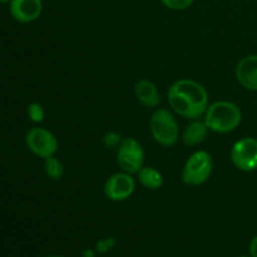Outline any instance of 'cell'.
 I'll return each instance as SVG.
<instances>
[{"label": "cell", "instance_id": "cell-1", "mask_svg": "<svg viewBox=\"0 0 257 257\" xmlns=\"http://www.w3.org/2000/svg\"><path fill=\"white\" fill-rule=\"evenodd\" d=\"M167 100L176 114L192 120L202 117L210 105L205 87L187 78L177 80L168 88Z\"/></svg>", "mask_w": 257, "mask_h": 257}, {"label": "cell", "instance_id": "cell-2", "mask_svg": "<svg viewBox=\"0 0 257 257\" xmlns=\"http://www.w3.org/2000/svg\"><path fill=\"white\" fill-rule=\"evenodd\" d=\"M208 130L215 133H231L242 122V112L236 103L217 100L210 104L203 114Z\"/></svg>", "mask_w": 257, "mask_h": 257}, {"label": "cell", "instance_id": "cell-3", "mask_svg": "<svg viewBox=\"0 0 257 257\" xmlns=\"http://www.w3.org/2000/svg\"><path fill=\"white\" fill-rule=\"evenodd\" d=\"M153 140L162 147H172L180 138V127L175 114L167 108H157L150 119Z\"/></svg>", "mask_w": 257, "mask_h": 257}, {"label": "cell", "instance_id": "cell-4", "mask_svg": "<svg viewBox=\"0 0 257 257\" xmlns=\"http://www.w3.org/2000/svg\"><path fill=\"white\" fill-rule=\"evenodd\" d=\"M213 170V161L207 151L193 152L182 168V182L187 186H201L208 181Z\"/></svg>", "mask_w": 257, "mask_h": 257}, {"label": "cell", "instance_id": "cell-5", "mask_svg": "<svg viewBox=\"0 0 257 257\" xmlns=\"http://www.w3.org/2000/svg\"><path fill=\"white\" fill-rule=\"evenodd\" d=\"M117 162L122 171L137 175L145 163V151L136 138L128 137L122 140L117 150Z\"/></svg>", "mask_w": 257, "mask_h": 257}, {"label": "cell", "instance_id": "cell-6", "mask_svg": "<svg viewBox=\"0 0 257 257\" xmlns=\"http://www.w3.org/2000/svg\"><path fill=\"white\" fill-rule=\"evenodd\" d=\"M231 161L238 171H257V138L243 137L236 141L230 152Z\"/></svg>", "mask_w": 257, "mask_h": 257}, {"label": "cell", "instance_id": "cell-7", "mask_svg": "<svg viewBox=\"0 0 257 257\" xmlns=\"http://www.w3.org/2000/svg\"><path fill=\"white\" fill-rule=\"evenodd\" d=\"M25 143L30 152L44 160L55 156L59 146L54 133L44 127H34L28 131Z\"/></svg>", "mask_w": 257, "mask_h": 257}, {"label": "cell", "instance_id": "cell-8", "mask_svg": "<svg viewBox=\"0 0 257 257\" xmlns=\"http://www.w3.org/2000/svg\"><path fill=\"white\" fill-rule=\"evenodd\" d=\"M136 190V180L131 173L117 172L107 178L103 187L104 196L113 202H123L133 195Z\"/></svg>", "mask_w": 257, "mask_h": 257}, {"label": "cell", "instance_id": "cell-9", "mask_svg": "<svg viewBox=\"0 0 257 257\" xmlns=\"http://www.w3.org/2000/svg\"><path fill=\"white\" fill-rule=\"evenodd\" d=\"M9 12L13 19L27 24L39 19L43 13L42 0H12L9 3Z\"/></svg>", "mask_w": 257, "mask_h": 257}, {"label": "cell", "instance_id": "cell-10", "mask_svg": "<svg viewBox=\"0 0 257 257\" xmlns=\"http://www.w3.org/2000/svg\"><path fill=\"white\" fill-rule=\"evenodd\" d=\"M235 75L245 89L257 92V54L243 57L236 65Z\"/></svg>", "mask_w": 257, "mask_h": 257}, {"label": "cell", "instance_id": "cell-11", "mask_svg": "<svg viewBox=\"0 0 257 257\" xmlns=\"http://www.w3.org/2000/svg\"><path fill=\"white\" fill-rule=\"evenodd\" d=\"M135 95L138 102L147 108H157L161 94L157 85L148 79H140L135 84Z\"/></svg>", "mask_w": 257, "mask_h": 257}, {"label": "cell", "instance_id": "cell-12", "mask_svg": "<svg viewBox=\"0 0 257 257\" xmlns=\"http://www.w3.org/2000/svg\"><path fill=\"white\" fill-rule=\"evenodd\" d=\"M208 132H210V130H208L205 120L193 119V122L186 125L181 138H182V142L187 147H196V146H200L206 140Z\"/></svg>", "mask_w": 257, "mask_h": 257}, {"label": "cell", "instance_id": "cell-13", "mask_svg": "<svg viewBox=\"0 0 257 257\" xmlns=\"http://www.w3.org/2000/svg\"><path fill=\"white\" fill-rule=\"evenodd\" d=\"M137 178L141 185L148 190H160L163 186L162 173L156 170L155 167H150V166H143L137 172Z\"/></svg>", "mask_w": 257, "mask_h": 257}, {"label": "cell", "instance_id": "cell-14", "mask_svg": "<svg viewBox=\"0 0 257 257\" xmlns=\"http://www.w3.org/2000/svg\"><path fill=\"white\" fill-rule=\"evenodd\" d=\"M44 172L50 180L58 181L64 175V166L59 158L52 156V157L44 160Z\"/></svg>", "mask_w": 257, "mask_h": 257}, {"label": "cell", "instance_id": "cell-15", "mask_svg": "<svg viewBox=\"0 0 257 257\" xmlns=\"http://www.w3.org/2000/svg\"><path fill=\"white\" fill-rule=\"evenodd\" d=\"M28 115L34 123H42L45 119V109L40 103L34 102L28 105Z\"/></svg>", "mask_w": 257, "mask_h": 257}, {"label": "cell", "instance_id": "cell-16", "mask_svg": "<svg viewBox=\"0 0 257 257\" xmlns=\"http://www.w3.org/2000/svg\"><path fill=\"white\" fill-rule=\"evenodd\" d=\"M160 2L168 9L181 12V10L188 9L195 3V0H160Z\"/></svg>", "mask_w": 257, "mask_h": 257}, {"label": "cell", "instance_id": "cell-17", "mask_svg": "<svg viewBox=\"0 0 257 257\" xmlns=\"http://www.w3.org/2000/svg\"><path fill=\"white\" fill-rule=\"evenodd\" d=\"M120 142H122V140H120V136L117 135V133L114 132H109L105 135L104 137V143L107 145V147H110V148H118V146L120 145Z\"/></svg>", "mask_w": 257, "mask_h": 257}, {"label": "cell", "instance_id": "cell-18", "mask_svg": "<svg viewBox=\"0 0 257 257\" xmlns=\"http://www.w3.org/2000/svg\"><path fill=\"white\" fill-rule=\"evenodd\" d=\"M114 238H104V240H100L99 242H97V246H95V248H97L98 252L100 253H104L107 252L108 250H110V248L114 246Z\"/></svg>", "mask_w": 257, "mask_h": 257}, {"label": "cell", "instance_id": "cell-19", "mask_svg": "<svg viewBox=\"0 0 257 257\" xmlns=\"http://www.w3.org/2000/svg\"><path fill=\"white\" fill-rule=\"evenodd\" d=\"M248 253L250 257H257V235L253 236L250 241V245H248Z\"/></svg>", "mask_w": 257, "mask_h": 257}, {"label": "cell", "instance_id": "cell-20", "mask_svg": "<svg viewBox=\"0 0 257 257\" xmlns=\"http://www.w3.org/2000/svg\"><path fill=\"white\" fill-rule=\"evenodd\" d=\"M12 0H0V3H10Z\"/></svg>", "mask_w": 257, "mask_h": 257}, {"label": "cell", "instance_id": "cell-21", "mask_svg": "<svg viewBox=\"0 0 257 257\" xmlns=\"http://www.w3.org/2000/svg\"><path fill=\"white\" fill-rule=\"evenodd\" d=\"M47 257H63V256H58V255H52V256H47Z\"/></svg>", "mask_w": 257, "mask_h": 257}, {"label": "cell", "instance_id": "cell-22", "mask_svg": "<svg viewBox=\"0 0 257 257\" xmlns=\"http://www.w3.org/2000/svg\"><path fill=\"white\" fill-rule=\"evenodd\" d=\"M236 257H250V256H245V255H241V256H236Z\"/></svg>", "mask_w": 257, "mask_h": 257}]
</instances>
